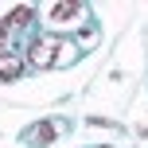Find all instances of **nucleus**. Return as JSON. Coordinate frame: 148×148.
I'll return each mask as SVG.
<instances>
[{
  "label": "nucleus",
  "mask_w": 148,
  "mask_h": 148,
  "mask_svg": "<svg viewBox=\"0 0 148 148\" xmlns=\"http://www.w3.org/2000/svg\"><path fill=\"white\" fill-rule=\"evenodd\" d=\"M74 55H78V51H74L70 43H62L59 35H39L35 43L27 47V62H31V66H39V70L55 66V62H70Z\"/></svg>",
  "instance_id": "obj_1"
},
{
  "label": "nucleus",
  "mask_w": 148,
  "mask_h": 148,
  "mask_svg": "<svg viewBox=\"0 0 148 148\" xmlns=\"http://www.w3.org/2000/svg\"><path fill=\"white\" fill-rule=\"evenodd\" d=\"M86 20V8L74 4V0H62V4H47V23L51 31H66V27H78Z\"/></svg>",
  "instance_id": "obj_2"
},
{
  "label": "nucleus",
  "mask_w": 148,
  "mask_h": 148,
  "mask_svg": "<svg viewBox=\"0 0 148 148\" xmlns=\"http://www.w3.org/2000/svg\"><path fill=\"white\" fill-rule=\"evenodd\" d=\"M59 133H62V121H39V125H31L27 133H23V144L27 148H43V144H51Z\"/></svg>",
  "instance_id": "obj_3"
},
{
  "label": "nucleus",
  "mask_w": 148,
  "mask_h": 148,
  "mask_svg": "<svg viewBox=\"0 0 148 148\" xmlns=\"http://www.w3.org/2000/svg\"><path fill=\"white\" fill-rule=\"evenodd\" d=\"M23 20H31L27 4H0V23H4V27H20Z\"/></svg>",
  "instance_id": "obj_4"
},
{
  "label": "nucleus",
  "mask_w": 148,
  "mask_h": 148,
  "mask_svg": "<svg viewBox=\"0 0 148 148\" xmlns=\"http://www.w3.org/2000/svg\"><path fill=\"white\" fill-rule=\"evenodd\" d=\"M23 70V59H4V62H0V78H16V74H20Z\"/></svg>",
  "instance_id": "obj_5"
},
{
  "label": "nucleus",
  "mask_w": 148,
  "mask_h": 148,
  "mask_svg": "<svg viewBox=\"0 0 148 148\" xmlns=\"http://www.w3.org/2000/svg\"><path fill=\"white\" fill-rule=\"evenodd\" d=\"M0 39H4V23H0Z\"/></svg>",
  "instance_id": "obj_6"
}]
</instances>
